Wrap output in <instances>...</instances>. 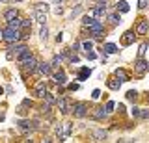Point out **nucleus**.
Listing matches in <instances>:
<instances>
[{"label":"nucleus","instance_id":"obj_4","mask_svg":"<svg viewBox=\"0 0 149 143\" xmlns=\"http://www.w3.org/2000/svg\"><path fill=\"white\" fill-rule=\"evenodd\" d=\"M102 30H104V28H102V22L97 21V19H95V22L90 26V34H91L95 39H101V37H102Z\"/></svg>","mask_w":149,"mask_h":143},{"label":"nucleus","instance_id":"obj_23","mask_svg":"<svg viewBox=\"0 0 149 143\" xmlns=\"http://www.w3.org/2000/svg\"><path fill=\"white\" fill-rule=\"evenodd\" d=\"M104 50H106V54H116V52H118V47H116L114 43H106Z\"/></svg>","mask_w":149,"mask_h":143},{"label":"nucleus","instance_id":"obj_1","mask_svg":"<svg viewBox=\"0 0 149 143\" xmlns=\"http://www.w3.org/2000/svg\"><path fill=\"white\" fill-rule=\"evenodd\" d=\"M4 39L8 41V43H17V41H21V32L17 28H8L4 30Z\"/></svg>","mask_w":149,"mask_h":143},{"label":"nucleus","instance_id":"obj_10","mask_svg":"<svg viewBox=\"0 0 149 143\" xmlns=\"http://www.w3.org/2000/svg\"><path fill=\"white\" fill-rule=\"evenodd\" d=\"M52 78H54L56 84H60V86H63L65 82H67V76H65V73H63V71H56L54 75H52Z\"/></svg>","mask_w":149,"mask_h":143},{"label":"nucleus","instance_id":"obj_33","mask_svg":"<svg viewBox=\"0 0 149 143\" xmlns=\"http://www.w3.org/2000/svg\"><path fill=\"white\" fill-rule=\"evenodd\" d=\"M82 47H84V50H91V47H93V43H91V41H86V43H84Z\"/></svg>","mask_w":149,"mask_h":143},{"label":"nucleus","instance_id":"obj_28","mask_svg":"<svg viewBox=\"0 0 149 143\" xmlns=\"http://www.w3.org/2000/svg\"><path fill=\"white\" fill-rule=\"evenodd\" d=\"M119 86H121L119 80H110L108 82V87H110V89H119Z\"/></svg>","mask_w":149,"mask_h":143},{"label":"nucleus","instance_id":"obj_14","mask_svg":"<svg viewBox=\"0 0 149 143\" xmlns=\"http://www.w3.org/2000/svg\"><path fill=\"white\" fill-rule=\"evenodd\" d=\"M91 136H93V141H104L108 134H106L104 130H93Z\"/></svg>","mask_w":149,"mask_h":143},{"label":"nucleus","instance_id":"obj_41","mask_svg":"<svg viewBox=\"0 0 149 143\" xmlns=\"http://www.w3.org/2000/svg\"><path fill=\"white\" fill-rule=\"evenodd\" d=\"M0 39H4V30L0 28Z\"/></svg>","mask_w":149,"mask_h":143},{"label":"nucleus","instance_id":"obj_9","mask_svg":"<svg viewBox=\"0 0 149 143\" xmlns=\"http://www.w3.org/2000/svg\"><path fill=\"white\" fill-rule=\"evenodd\" d=\"M104 13H106V4H99V2H97V6L91 10L93 17H104Z\"/></svg>","mask_w":149,"mask_h":143},{"label":"nucleus","instance_id":"obj_20","mask_svg":"<svg viewBox=\"0 0 149 143\" xmlns=\"http://www.w3.org/2000/svg\"><path fill=\"white\" fill-rule=\"evenodd\" d=\"M15 17H17V10H15V8H11V10H8L6 13H4V19H6V21H11V19H15Z\"/></svg>","mask_w":149,"mask_h":143},{"label":"nucleus","instance_id":"obj_16","mask_svg":"<svg viewBox=\"0 0 149 143\" xmlns=\"http://www.w3.org/2000/svg\"><path fill=\"white\" fill-rule=\"evenodd\" d=\"M116 76H118L119 82H127L129 80V75H127V71H125V69H116Z\"/></svg>","mask_w":149,"mask_h":143},{"label":"nucleus","instance_id":"obj_39","mask_svg":"<svg viewBox=\"0 0 149 143\" xmlns=\"http://www.w3.org/2000/svg\"><path fill=\"white\" fill-rule=\"evenodd\" d=\"M69 89H71V91H77L78 89V84H69Z\"/></svg>","mask_w":149,"mask_h":143},{"label":"nucleus","instance_id":"obj_11","mask_svg":"<svg viewBox=\"0 0 149 143\" xmlns=\"http://www.w3.org/2000/svg\"><path fill=\"white\" fill-rule=\"evenodd\" d=\"M58 108H60V112H62V113H69V112H71V110H69V102H67L65 97L58 99Z\"/></svg>","mask_w":149,"mask_h":143},{"label":"nucleus","instance_id":"obj_6","mask_svg":"<svg viewBox=\"0 0 149 143\" xmlns=\"http://www.w3.org/2000/svg\"><path fill=\"white\" fill-rule=\"evenodd\" d=\"M19 128H21L22 132H32L36 130V121H19Z\"/></svg>","mask_w":149,"mask_h":143},{"label":"nucleus","instance_id":"obj_24","mask_svg":"<svg viewBox=\"0 0 149 143\" xmlns=\"http://www.w3.org/2000/svg\"><path fill=\"white\" fill-rule=\"evenodd\" d=\"M93 22H95V17H93V15H91V17H84V19H82V24L86 26V28H90Z\"/></svg>","mask_w":149,"mask_h":143},{"label":"nucleus","instance_id":"obj_26","mask_svg":"<svg viewBox=\"0 0 149 143\" xmlns=\"http://www.w3.org/2000/svg\"><path fill=\"white\" fill-rule=\"evenodd\" d=\"M147 52V43H142L140 45V50H138V58H143Z\"/></svg>","mask_w":149,"mask_h":143},{"label":"nucleus","instance_id":"obj_8","mask_svg":"<svg viewBox=\"0 0 149 143\" xmlns=\"http://www.w3.org/2000/svg\"><path fill=\"white\" fill-rule=\"evenodd\" d=\"M147 69H149V63L143 58H140L138 61H136V73H138V75H146Z\"/></svg>","mask_w":149,"mask_h":143},{"label":"nucleus","instance_id":"obj_5","mask_svg":"<svg viewBox=\"0 0 149 143\" xmlns=\"http://www.w3.org/2000/svg\"><path fill=\"white\" fill-rule=\"evenodd\" d=\"M36 73H37V75L47 76V75H50V73H52V65H50V63H37Z\"/></svg>","mask_w":149,"mask_h":143},{"label":"nucleus","instance_id":"obj_31","mask_svg":"<svg viewBox=\"0 0 149 143\" xmlns=\"http://www.w3.org/2000/svg\"><path fill=\"white\" fill-rule=\"evenodd\" d=\"M147 4H149V0H140V2H138V8H140V10H146Z\"/></svg>","mask_w":149,"mask_h":143},{"label":"nucleus","instance_id":"obj_36","mask_svg":"<svg viewBox=\"0 0 149 143\" xmlns=\"http://www.w3.org/2000/svg\"><path fill=\"white\" fill-rule=\"evenodd\" d=\"M132 115H134V117H140V108L134 106V108H132Z\"/></svg>","mask_w":149,"mask_h":143},{"label":"nucleus","instance_id":"obj_32","mask_svg":"<svg viewBox=\"0 0 149 143\" xmlns=\"http://www.w3.org/2000/svg\"><path fill=\"white\" fill-rule=\"evenodd\" d=\"M36 10H41V11H49V6H47V4H37V8H36Z\"/></svg>","mask_w":149,"mask_h":143},{"label":"nucleus","instance_id":"obj_30","mask_svg":"<svg viewBox=\"0 0 149 143\" xmlns=\"http://www.w3.org/2000/svg\"><path fill=\"white\" fill-rule=\"evenodd\" d=\"M136 97H138V93H136L134 89H130L129 93H127V99H129V100H136Z\"/></svg>","mask_w":149,"mask_h":143},{"label":"nucleus","instance_id":"obj_7","mask_svg":"<svg viewBox=\"0 0 149 143\" xmlns=\"http://www.w3.org/2000/svg\"><path fill=\"white\" fill-rule=\"evenodd\" d=\"M47 95H49V93H47V84H45L43 80L37 82V86H36V97H39V99H45Z\"/></svg>","mask_w":149,"mask_h":143},{"label":"nucleus","instance_id":"obj_13","mask_svg":"<svg viewBox=\"0 0 149 143\" xmlns=\"http://www.w3.org/2000/svg\"><path fill=\"white\" fill-rule=\"evenodd\" d=\"M9 50H11V52H15V56H19V54H22L24 50H28V47H26V45H15V43H11Z\"/></svg>","mask_w":149,"mask_h":143},{"label":"nucleus","instance_id":"obj_35","mask_svg":"<svg viewBox=\"0 0 149 143\" xmlns=\"http://www.w3.org/2000/svg\"><path fill=\"white\" fill-rule=\"evenodd\" d=\"M114 106H116V104H114V102L110 100V102L106 104V112H112V110H114Z\"/></svg>","mask_w":149,"mask_h":143},{"label":"nucleus","instance_id":"obj_40","mask_svg":"<svg viewBox=\"0 0 149 143\" xmlns=\"http://www.w3.org/2000/svg\"><path fill=\"white\" fill-rule=\"evenodd\" d=\"M22 106H32V100H28V99H26L24 102H22Z\"/></svg>","mask_w":149,"mask_h":143},{"label":"nucleus","instance_id":"obj_43","mask_svg":"<svg viewBox=\"0 0 149 143\" xmlns=\"http://www.w3.org/2000/svg\"><path fill=\"white\" fill-rule=\"evenodd\" d=\"M2 93H4V89H2V87H0V95H2Z\"/></svg>","mask_w":149,"mask_h":143},{"label":"nucleus","instance_id":"obj_44","mask_svg":"<svg viewBox=\"0 0 149 143\" xmlns=\"http://www.w3.org/2000/svg\"><path fill=\"white\" fill-rule=\"evenodd\" d=\"M2 2H8V0H2Z\"/></svg>","mask_w":149,"mask_h":143},{"label":"nucleus","instance_id":"obj_19","mask_svg":"<svg viewBox=\"0 0 149 143\" xmlns=\"http://www.w3.org/2000/svg\"><path fill=\"white\" fill-rule=\"evenodd\" d=\"M90 73H91V69L82 67V69H80V73H78V80H86V78L90 76Z\"/></svg>","mask_w":149,"mask_h":143},{"label":"nucleus","instance_id":"obj_18","mask_svg":"<svg viewBox=\"0 0 149 143\" xmlns=\"http://www.w3.org/2000/svg\"><path fill=\"white\" fill-rule=\"evenodd\" d=\"M134 41V32H125L123 34V45H130Z\"/></svg>","mask_w":149,"mask_h":143},{"label":"nucleus","instance_id":"obj_29","mask_svg":"<svg viewBox=\"0 0 149 143\" xmlns=\"http://www.w3.org/2000/svg\"><path fill=\"white\" fill-rule=\"evenodd\" d=\"M62 59H63L62 56H54V58H52V63H50V65H52V67H58L60 63H62Z\"/></svg>","mask_w":149,"mask_h":143},{"label":"nucleus","instance_id":"obj_34","mask_svg":"<svg viewBox=\"0 0 149 143\" xmlns=\"http://www.w3.org/2000/svg\"><path fill=\"white\" fill-rule=\"evenodd\" d=\"M140 117H142V119H147V117H149V110H143V112H140Z\"/></svg>","mask_w":149,"mask_h":143},{"label":"nucleus","instance_id":"obj_42","mask_svg":"<svg viewBox=\"0 0 149 143\" xmlns=\"http://www.w3.org/2000/svg\"><path fill=\"white\" fill-rule=\"evenodd\" d=\"M54 2H56V4H60V2H62V0H54Z\"/></svg>","mask_w":149,"mask_h":143},{"label":"nucleus","instance_id":"obj_12","mask_svg":"<svg viewBox=\"0 0 149 143\" xmlns=\"http://www.w3.org/2000/svg\"><path fill=\"white\" fill-rule=\"evenodd\" d=\"M34 19L39 22V24H45L47 22V13L41 11V10H34Z\"/></svg>","mask_w":149,"mask_h":143},{"label":"nucleus","instance_id":"obj_38","mask_svg":"<svg viewBox=\"0 0 149 143\" xmlns=\"http://www.w3.org/2000/svg\"><path fill=\"white\" fill-rule=\"evenodd\" d=\"M91 97H93V99H99V97H101V91H99V89H95V91H93V95H91Z\"/></svg>","mask_w":149,"mask_h":143},{"label":"nucleus","instance_id":"obj_37","mask_svg":"<svg viewBox=\"0 0 149 143\" xmlns=\"http://www.w3.org/2000/svg\"><path fill=\"white\" fill-rule=\"evenodd\" d=\"M88 58H90V59H95V58H97V54H95V52H91V50H88Z\"/></svg>","mask_w":149,"mask_h":143},{"label":"nucleus","instance_id":"obj_2","mask_svg":"<svg viewBox=\"0 0 149 143\" xmlns=\"http://www.w3.org/2000/svg\"><path fill=\"white\" fill-rule=\"evenodd\" d=\"M21 65H22V69H24L26 73H36V69H37V61H36V58H34V56H28L26 59H22V61H21Z\"/></svg>","mask_w":149,"mask_h":143},{"label":"nucleus","instance_id":"obj_27","mask_svg":"<svg viewBox=\"0 0 149 143\" xmlns=\"http://www.w3.org/2000/svg\"><path fill=\"white\" fill-rule=\"evenodd\" d=\"M39 37L47 41V37H49V30H47V26H41V32H39Z\"/></svg>","mask_w":149,"mask_h":143},{"label":"nucleus","instance_id":"obj_25","mask_svg":"<svg viewBox=\"0 0 149 143\" xmlns=\"http://www.w3.org/2000/svg\"><path fill=\"white\" fill-rule=\"evenodd\" d=\"M108 21L112 22V24H119V22H121V17L118 15V13H112V15H108Z\"/></svg>","mask_w":149,"mask_h":143},{"label":"nucleus","instance_id":"obj_22","mask_svg":"<svg viewBox=\"0 0 149 143\" xmlns=\"http://www.w3.org/2000/svg\"><path fill=\"white\" fill-rule=\"evenodd\" d=\"M21 21L22 19H17V17H15V19H11V21H8V26H9V28H21Z\"/></svg>","mask_w":149,"mask_h":143},{"label":"nucleus","instance_id":"obj_21","mask_svg":"<svg viewBox=\"0 0 149 143\" xmlns=\"http://www.w3.org/2000/svg\"><path fill=\"white\" fill-rule=\"evenodd\" d=\"M116 8H118V11H123V13H127V11H129V4L125 2V0L118 2V4H116Z\"/></svg>","mask_w":149,"mask_h":143},{"label":"nucleus","instance_id":"obj_15","mask_svg":"<svg viewBox=\"0 0 149 143\" xmlns=\"http://www.w3.org/2000/svg\"><path fill=\"white\" fill-rule=\"evenodd\" d=\"M106 115H108V112H106V110L102 108V106H101V108H95V112H93V117L99 119V121H101V119H104Z\"/></svg>","mask_w":149,"mask_h":143},{"label":"nucleus","instance_id":"obj_3","mask_svg":"<svg viewBox=\"0 0 149 143\" xmlns=\"http://www.w3.org/2000/svg\"><path fill=\"white\" fill-rule=\"evenodd\" d=\"M71 112L74 113V117H86L88 115V106L84 102H77V104H73Z\"/></svg>","mask_w":149,"mask_h":143},{"label":"nucleus","instance_id":"obj_17","mask_svg":"<svg viewBox=\"0 0 149 143\" xmlns=\"http://www.w3.org/2000/svg\"><path fill=\"white\" fill-rule=\"evenodd\" d=\"M147 30H149V21H142V22H140V24H138V34L140 35H143V34H147Z\"/></svg>","mask_w":149,"mask_h":143}]
</instances>
